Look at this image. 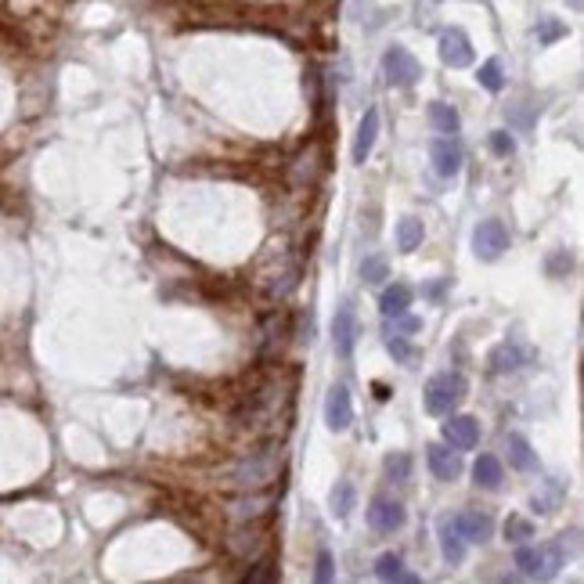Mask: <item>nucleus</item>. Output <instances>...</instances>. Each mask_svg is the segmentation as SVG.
<instances>
[{"label": "nucleus", "instance_id": "obj_1", "mask_svg": "<svg viewBox=\"0 0 584 584\" xmlns=\"http://www.w3.org/2000/svg\"><path fill=\"white\" fill-rule=\"evenodd\" d=\"M516 567L523 578H538V581H549L556 578L563 567H567V549L563 542H545V545H523L516 552Z\"/></svg>", "mask_w": 584, "mask_h": 584}, {"label": "nucleus", "instance_id": "obj_2", "mask_svg": "<svg viewBox=\"0 0 584 584\" xmlns=\"http://www.w3.org/2000/svg\"><path fill=\"white\" fill-rule=\"evenodd\" d=\"M466 390H469V382H466V375H458V372H440V375H433V379L426 382V411H429V415H451V411L466 400Z\"/></svg>", "mask_w": 584, "mask_h": 584}, {"label": "nucleus", "instance_id": "obj_3", "mask_svg": "<svg viewBox=\"0 0 584 584\" xmlns=\"http://www.w3.org/2000/svg\"><path fill=\"white\" fill-rule=\"evenodd\" d=\"M382 76H386L390 87H415L419 76H422V65L415 61V54H411L408 47L393 43V47H386V54H382Z\"/></svg>", "mask_w": 584, "mask_h": 584}, {"label": "nucleus", "instance_id": "obj_4", "mask_svg": "<svg viewBox=\"0 0 584 584\" xmlns=\"http://www.w3.org/2000/svg\"><path fill=\"white\" fill-rule=\"evenodd\" d=\"M505 250H509V228L502 221H480L476 231H473V253H476V260L491 264Z\"/></svg>", "mask_w": 584, "mask_h": 584}, {"label": "nucleus", "instance_id": "obj_5", "mask_svg": "<svg viewBox=\"0 0 584 584\" xmlns=\"http://www.w3.org/2000/svg\"><path fill=\"white\" fill-rule=\"evenodd\" d=\"M353 343H357V310H353V299H343L335 306V317H332V350L335 357H350L353 353Z\"/></svg>", "mask_w": 584, "mask_h": 584}, {"label": "nucleus", "instance_id": "obj_6", "mask_svg": "<svg viewBox=\"0 0 584 584\" xmlns=\"http://www.w3.org/2000/svg\"><path fill=\"white\" fill-rule=\"evenodd\" d=\"M426 462H429V473L444 484H455L462 476V451H455L451 444H429L426 447Z\"/></svg>", "mask_w": 584, "mask_h": 584}, {"label": "nucleus", "instance_id": "obj_7", "mask_svg": "<svg viewBox=\"0 0 584 584\" xmlns=\"http://www.w3.org/2000/svg\"><path fill=\"white\" fill-rule=\"evenodd\" d=\"M404 520H408V513H404L400 502H393V498H372V505H368V527L372 531L393 534V531L404 527Z\"/></svg>", "mask_w": 584, "mask_h": 584}, {"label": "nucleus", "instance_id": "obj_8", "mask_svg": "<svg viewBox=\"0 0 584 584\" xmlns=\"http://www.w3.org/2000/svg\"><path fill=\"white\" fill-rule=\"evenodd\" d=\"M353 422V400H350V390L346 386H332L328 397H325V426L332 433H343L350 429Z\"/></svg>", "mask_w": 584, "mask_h": 584}, {"label": "nucleus", "instance_id": "obj_9", "mask_svg": "<svg viewBox=\"0 0 584 584\" xmlns=\"http://www.w3.org/2000/svg\"><path fill=\"white\" fill-rule=\"evenodd\" d=\"M437 47H440L444 65H451V69L473 65V43H469V36L462 29H444L440 40H437Z\"/></svg>", "mask_w": 584, "mask_h": 584}, {"label": "nucleus", "instance_id": "obj_10", "mask_svg": "<svg viewBox=\"0 0 584 584\" xmlns=\"http://www.w3.org/2000/svg\"><path fill=\"white\" fill-rule=\"evenodd\" d=\"M444 440L455 451H473L480 444V422L473 415H447L444 422Z\"/></svg>", "mask_w": 584, "mask_h": 584}, {"label": "nucleus", "instance_id": "obj_11", "mask_svg": "<svg viewBox=\"0 0 584 584\" xmlns=\"http://www.w3.org/2000/svg\"><path fill=\"white\" fill-rule=\"evenodd\" d=\"M437 538H440V552H444V560H447L451 567L466 563L469 542H466V538H462V531L455 527V516H440V523H437Z\"/></svg>", "mask_w": 584, "mask_h": 584}, {"label": "nucleus", "instance_id": "obj_12", "mask_svg": "<svg viewBox=\"0 0 584 584\" xmlns=\"http://www.w3.org/2000/svg\"><path fill=\"white\" fill-rule=\"evenodd\" d=\"M429 159H433V170L440 177H458L462 174V148L451 137H437L429 145Z\"/></svg>", "mask_w": 584, "mask_h": 584}, {"label": "nucleus", "instance_id": "obj_13", "mask_svg": "<svg viewBox=\"0 0 584 584\" xmlns=\"http://www.w3.org/2000/svg\"><path fill=\"white\" fill-rule=\"evenodd\" d=\"M455 527L462 531V538H466L469 545H484V542H491V534H495V520H491L487 513H473V509L455 513Z\"/></svg>", "mask_w": 584, "mask_h": 584}, {"label": "nucleus", "instance_id": "obj_14", "mask_svg": "<svg viewBox=\"0 0 584 584\" xmlns=\"http://www.w3.org/2000/svg\"><path fill=\"white\" fill-rule=\"evenodd\" d=\"M531 350L527 346H520V343H502L495 353H491V368L498 372V375H516L520 368H527L531 364Z\"/></svg>", "mask_w": 584, "mask_h": 584}, {"label": "nucleus", "instance_id": "obj_15", "mask_svg": "<svg viewBox=\"0 0 584 584\" xmlns=\"http://www.w3.org/2000/svg\"><path fill=\"white\" fill-rule=\"evenodd\" d=\"M375 137H379V108H368L364 119L357 123V137H353V163H364L375 148Z\"/></svg>", "mask_w": 584, "mask_h": 584}, {"label": "nucleus", "instance_id": "obj_16", "mask_svg": "<svg viewBox=\"0 0 584 584\" xmlns=\"http://www.w3.org/2000/svg\"><path fill=\"white\" fill-rule=\"evenodd\" d=\"M505 447H509V466H513V469H520V473H534V469H538V451L531 447L527 437L509 433Z\"/></svg>", "mask_w": 584, "mask_h": 584}, {"label": "nucleus", "instance_id": "obj_17", "mask_svg": "<svg viewBox=\"0 0 584 584\" xmlns=\"http://www.w3.org/2000/svg\"><path fill=\"white\" fill-rule=\"evenodd\" d=\"M271 473H275V458H271V455H260V458L246 462V466L235 473V484H239V487H260V484L271 480Z\"/></svg>", "mask_w": 584, "mask_h": 584}, {"label": "nucleus", "instance_id": "obj_18", "mask_svg": "<svg viewBox=\"0 0 584 584\" xmlns=\"http://www.w3.org/2000/svg\"><path fill=\"white\" fill-rule=\"evenodd\" d=\"M502 480H505L502 462H498L495 455H480V458H476V466H473V484H476V487H484V491H498V487H502Z\"/></svg>", "mask_w": 584, "mask_h": 584}, {"label": "nucleus", "instance_id": "obj_19", "mask_svg": "<svg viewBox=\"0 0 584 584\" xmlns=\"http://www.w3.org/2000/svg\"><path fill=\"white\" fill-rule=\"evenodd\" d=\"M375 578H379V581H400V584L419 581L411 570H404V560H400L397 552H382V556L375 560Z\"/></svg>", "mask_w": 584, "mask_h": 584}, {"label": "nucleus", "instance_id": "obj_20", "mask_svg": "<svg viewBox=\"0 0 584 584\" xmlns=\"http://www.w3.org/2000/svg\"><path fill=\"white\" fill-rule=\"evenodd\" d=\"M408 306H411V289L408 286H390V289H382L379 296V310H382V317H400V314H408Z\"/></svg>", "mask_w": 584, "mask_h": 584}, {"label": "nucleus", "instance_id": "obj_21", "mask_svg": "<svg viewBox=\"0 0 584 584\" xmlns=\"http://www.w3.org/2000/svg\"><path fill=\"white\" fill-rule=\"evenodd\" d=\"M426 116H429V123H433V130H440V134H458V127H462V119H458V112H455L451 105H444V101H429V108H426Z\"/></svg>", "mask_w": 584, "mask_h": 584}, {"label": "nucleus", "instance_id": "obj_22", "mask_svg": "<svg viewBox=\"0 0 584 584\" xmlns=\"http://www.w3.org/2000/svg\"><path fill=\"white\" fill-rule=\"evenodd\" d=\"M353 502H357V491H353L350 480H339V484L332 487V495H328V505H332V516H335V520H346L350 509H353Z\"/></svg>", "mask_w": 584, "mask_h": 584}, {"label": "nucleus", "instance_id": "obj_23", "mask_svg": "<svg viewBox=\"0 0 584 584\" xmlns=\"http://www.w3.org/2000/svg\"><path fill=\"white\" fill-rule=\"evenodd\" d=\"M422 235H426V228H422L419 217H404V221L397 224V246H400L404 253L419 250V246H422Z\"/></svg>", "mask_w": 584, "mask_h": 584}, {"label": "nucleus", "instance_id": "obj_24", "mask_svg": "<svg viewBox=\"0 0 584 584\" xmlns=\"http://www.w3.org/2000/svg\"><path fill=\"white\" fill-rule=\"evenodd\" d=\"M476 80H480V87H487V90H502V87H505V76H502V61H498V58L484 61V65H480V72H476Z\"/></svg>", "mask_w": 584, "mask_h": 584}, {"label": "nucleus", "instance_id": "obj_25", "mask_svg": "<svg viewBox=\"0 0 584 584\" xmlns=\"http://www.w3.org/2000/svg\"><path fill=\"white\" fill-rule=\"evenodd\" d=\"M382 343H386V350H390L400 364H411V361H415V350L408 346V335H400V332H386V335H382Z\"/></svg>", "mask_w": 584, "mask_h": 584}, {"label": "nucleus", "instance_id": "obj_26", "mask_svg": "<svg viewBox=\"0 0 584 584\" xmlns=\"http://www.w3.org/2000/svg\"><path fill=\"white\" fill-rule=\"evenodd\" d=\"M505 538H509L513 545H523V542H531V538H534V523H531V520H523V516H509V523H505Z\"/></svg>", "mask_w": 584, "mask_h": 584}, {"label": "nucleus", "instance_id": "obj_27", "mask_svg": "<svg viewBox=\"0 0 584 584\" xmlns=\"http://www.w3.org/2000/svg\"><path fill=\"white\" fill-rule=\"evenodd\" d=\"M386 476H390L393 484H408V476H411V458H408V455H390V458H386Z\"/></svg>", "mask_w": 584, "mask_h": 584}, {"label": "nucleus", "instance_id": "obj_28", "mask_svg": "<svg viewBox=\"0 0 584 584\" xmlns=\"http://www.w3.org/2000/svg\"><path fill=\"white\" fill-rule=\"evenodd\" d=\"M534 33H538V40H542V43H556L560 36H567V25H563V22H556V18H538Z\"/></svg>", "mask_w": 584, "mask_h": 584}, {"label": "nucleus", "instance_id": "obj_29", "mask_svg": "<svg viewBox=\"0 0 584 584\" xmlns=\"http://www.w3.org/2000/svg\"><path fill=\"white\" fill-rule=\"evenodd\" d=\"M361 278H364L368 286H379V282L386 278V260H382V257H368V260L361 264Z\"/></svg>", "mask_w": 584, "mask_h": 584}, {"label": "nucleus", "instance_id": "obj_30", "mask_svg": "<svg viewBox=\"0 0 584 584\" xmlns=\"http://www.w3.org/2000/svg\"><path fill=\"white\" fill-rule=\"evenodd\" d=\"M491 152H495V155H513V152H516L513 134H509V130H495V134H491Z\"/></svg>", "mask_w": 584, "mask_h": 584}, {"label": "nucleus", "instance_id": "obj_31", "mask_svg": "<svg viewBox=\"0 0 584 584\" xmlns=\"http://www.w3.org/2000/svg\"><path fill=\"white\" fill-rule=\"evenodd\" d=\"M335 578V570H332V556L328 552H317V570H314V581H332Z\"/></svg>", "mask_w": 584, "mask_h": 584}, {"label": "nucleus", "instance_id": "obj_32", "mask_svg": "<svg viewBox=\"0 0 584 584\" xmlns=\"http://www.w3.org/2000/svg\"><path fill=\"white\" fill-rule=\"evenodd\" d=\"M570 264H574V260H570V253L563 250V253H556V257L549 260V275H552V278H560L563 271H570Z\"/></svg>", "mask_w": 584, "mask_h": 584}, {"label": "nucleus", "instance_id": "obj_33", "mask_svg": "<svg viewBox=\"0 0 584 584\" xmlns=\"http://www.w3.org/2000/svg\"><path fill=\"white\" fill-rule=\"evenodd\" d=\"M567 4H570L574 11H581V7H584V0H567Z\"/></svg>", "mask_w": 584, "mask_h": 584}]
</instances>
